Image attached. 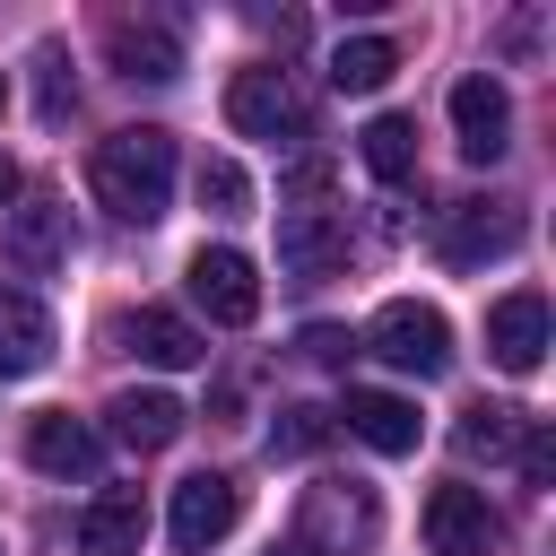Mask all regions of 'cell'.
<instances>
[{"label": "cell", "instance_id": "6da1fadb", "mask_svg": "<svg viewBox=\"0 0 556 556\" xmlns=\"http://www.w3.org/2000/svg\"><path fill=\"white\" fill-rule=\"evenodd\" d=\"M87 191H96V208H113L122 226H156L165 200H174V139L148 130V122L96 139V156H87Z\"/></svg>", "mask_w": 556, "mask_h": 556}, {"label": "cell", "instance_id": "7a4b0ae2", "mask_svg": "<svg viewBox=\"0 0 556 556\" xmlns=\"http://www.w3.org/2000/svg\"><path fill=\"white\" fill-rule=\"evenodd\" d=\"M365 348H374L382 365H400V374H443V365H452V321H443L434 304H417V295H391V304L374 313Z\"/></svg>", "mask_w": 556, "mask_h": 556}, {"label": "cell", "instance_id": "3957f363", "mask_svg": "<svg viewBox=\"0 0 556 556\" xmlns=\"http://www.w3.org/2000/svg\"><path fill=\"white\" fill-rule=\"evenodd\" d=\"M182 278H191V304H200L217 330H243V321L261 313V269H252L235 243H200Z\"/></svg>", "mask_w": 556, "mask_h": 556}, {"label": "cell", "instance_id": "277c9868", "mask_svg": "<svg viewBox=\"0 0 556 556\" xmlns=\"http://www.w3.org/2000/svg\"><path fill=\"white\" fill-rule=\"evenodd\" d=\"M226 122H235L243 139H304V96L287 87V70H235Z\"/></svg>", "mask_w": 556, "mask_h": 556}, {"label": "cell", "instance_id": "5b68a950", "mask_svg": "<svg viewBox=\"0 0 556 556\" xmlns=\"http://www.w3.org/2000/svg\"><path fill=\"white\" fill-rule=\"evenodd\" d=\"M235 513H243V486H235V478H217V469H200V478H182V486H174L165 530H174V547H182V556H208V547L235 530Z\"/></svg>", "mask_w": 556, "mask_h": 556}, {"label": "cell", "instance_id": "8992f818", "mask_svg": "<svg viewBox=\"0 0 556 556\" xmlns=\"http://www.w3.org/2000/svg\"><path fill=\"white\" fill-rule=\"evenodd\" d=\"M426 547L434 556H495L504 547V521L478 486H434L426 495Z\"/></svg>", "mask_w": 556, "mask_h": 556}, {"label": "cell", "instance_id": "52a82bcc", "mask_svg": "<svg viewBox=\"0 0 556 556\" xmlns=\"http://www.w3.org/2000/svg\"><path fill=\"white\" fill-rule=\"evenodd\" d=\"M434 243H443V261H504L513 243H521V208L513 200H452L443 208V226H434Z\"/></svg>", "mask_w": 556, "mask_h": 556}, {"label": "cell", "instance_id": "ba28073f", "mask_svg": "<svg viewBox=\"0 0 556 556\" xmlns=\"http://www.w3.org/2000/svg\"><path fill=\"white\" fill-rule=\"evenodd\" d=\"M486 356L504 374H539L547 365V295L539 287H513L486 304Z\"/></svg>", "mask_w": 556, "mask_h": 556}, {"label": "cell", "instance_id": "9c48e42d", "mask_svg": "<svg viewBox=\"0 0 556 556\" xmlns=\"http://www.w3.org/2000/svg\"><path fill=\"white\" fill-rule=\"evenodd\" d=\"M452 130H460V156H469V165H495V156L513 148V96H504L486 70H469V78L452 87Z\"/></svg>", "mask_w": 556, "mask_h": 556}, {"label": "cell", "instance_id": "30bf717a", "mask_svg": "<svg viewBox=\"0 0 556 556\" xmlns=\"http://www.w3.org/2000/svg\"><path fill=\"white\" fill-rule=\"evenodd\" d=\"M26 460L43 469V478H96L104 469V434L87 426V417H70V408H43L35 426H26Z\"/></svg>", "mask_w": 556, "mask_h": 556}, {"label": "cell", "instance_id": "8fae6325", "mask_svg": "<svg viewBox=\"0 0 556 556\" xmlns=\"http://www.w3.org/2000/svg\"><path fill=\"white\" fill-rule=\"evenodd\" d=\"M374 521H382V513H374V495H365L356 478L304 495V547H313V556H348V547H365Z\"/></svg>", "mask_w": 556, "mask_h": 556}, {"label": "cell", "instance_id": "7c38bea8", "mask_svg": "<svg viewBox=\"0 0 556 556\" xmlns=\"http://www.w3.org/2000/svg\"><path fill=\"white\" fill-rule=\"evenodd\" d=\"M104 52H113V70L139 78V87H165V78L182 70V35L156 26V17H113V26H104Z\"/></svg>", "mask_w": 556, "mask_h": 556}, {"label": "cell", "instance_id": "4fadbf2b", "mask_svg": "<svg viewBox=\"0 0 556 556\" xmlns=\"http://www.w3.org/2000/svg\"><path fill=\"white\" fill-rule=\"evenodd\" d=\"M348 261V226L321 217V208H287L278 217V269L287 278H330Z\"/></svg>", "mask_w": 556, "mask_h": 556}, {"label": "cell", "instance_id": "5bb4252c", "mask_svg": "<svg viewBox=\"0 0 556 556\" xmlns=\"http://www.w3.org/2000/svg\"><path fill=\"white\" fill-rule=\"evenodd\" d=\"M9 261L26 269V278H43V269H61L70 261V208H52V200H26V208H9Z\"/></svg>", "mask_w": 556, "mask_h": 556}, {"label": "cell", "instance_id": "9a60e30c", "mask_svg": "<svg viewBox=\"0 0 556 556\" xmlns=\"http://www.w3.org/2000/svg\"><path fill=\"white\" fill-rule=\"evenodd\" d=\"M104 426H113V443H130V452H165V443L191 426V408H182L174 391H122V400L104 408Z\"/></svg>", "mask_w": 556, "mask_h": 556}, {"label": "cell", "instance_id": "2e32d148", "mask_svg": "<svg viewBox=\"0 0 556 556\" xmlns=\"http://www.w3.org/2000/svg\"><path fill=\"white\" fill-rule=\"evenodd\" d=\"M339 417H348V434H356V443H374V452H391V460H400V452H417V434H426V417H417L400 391H348V408H339Z\"/></svg>", "mask_w": 556, "mask_h": 556}, {"label": "cell", "instance_id": "e0dca14e", "mask_svg": "<svg viewBox=\"0 0 556 556\" xmlns=\"http://www.w3.org/2000/svg\"><path fill=\"white\" fill-rule=\"evenodd\" d=\"M52 356V313L26 287H0V374H35Z\"/></svg>", "mask_w": 556, "mask_h": 556}, {"label": "cell", "instance_id": "ac0fdd59", "mask_svg": "<svg viewBox=\"0 0 556 556\" xmlns=\"http://www.w3.org/2000/svg\"><path fill=\"white\" fill-rule=\"evenodd\" d=\"M148 539V504L139 495H96L78 513V556H139Z\"/></svg>", "mask_w": 556, "mask_h": 556}, {"label": "cell", "instance_id": "d6986e66", "mask_svg": "<svg viewBox=\"0 0 556 556\" xmlns=\"http://www.w3.org/2000/svg\"><path fill=\"white\" fill-rule=\"evenodd\" d=\"M356 156H365L374 182H408V174H417V122H408V113H374V122L356 130Z\"/></svg>", "mask_w": 556, "mask_h": 556}, {"label": "cell", "instance_id": "ffe728a7", "mask_svg": "<svg viewBox=\"0 0 556 556\" xmlns=\"http://www.w3.org/2000/svg\"><path fill=\"white\" fill-rule=\"evenodd\" d=\"M130 348H139L148 365H165V374H182V365H200V356H208V339H200L182 313H165V304H148V313L130 321Z\"/></svg>", "mask_w": 556, "mask_h": 556}, {"label": "cell", "instance_id": "44dd1931", "mask_svg": "<svg viewBox=\"0 0 556 556\" xmlns=\"http://www.w3.org/2000/svg\"><path fill=\"white\" fill-rule=\"evenodd\" d=\"M391 70H400V43H391V35H348V43L330 52V87H339V96H374Z\"/></svg>", "mask_w": 556, "mask_h": 556}, {"label": "cell", "instance_id": "7402d4cb", "mask_svg": "<svg viewBox=\"0 0 556 556\" xmlns=\"http://www.w3.org/2000/svg\"><path fill=\"white\" fill-rule=\"evenodd\" d=\"M330 434H339V417H330V408H313V400H287V408L269 417V460H313Z\"/></svg>", "mask_w": 556, "mask_h": 556}, {"label": "cell", "instance_id": "603a6c76", "mask_svg": "<svg viewBox=\"0 0 556 556\" xmlns=\"http://www.w3.org/2000/svg\"><path fill=\"white\" fill-rule=\"evenodd\" d=\"M521 408H504V400H478L469 417H460V452L469 460H504V452H521Z\"/></svg>", "mask_w": 556, "mask_h": 556}, {"label": "cell", "instance_id": "cb8c5ba5", "mask_svg": "<svg viewBox=\"0 0 556 556\" xmlns=\"http://www.w3.org/2000/svg\"><path fill=\"white\" fill-rule=\"evenodd\" d=\"M200 208H208V217H243V208H252V174H243L235 156H208V165H200Z\"/></svg>", "mask_w": 556, "mask_h": 556}, {"label": "cell", "instance_id": "d4e9b609", "mask_svg": "<svg viewBox=\"0 0 556 556\" xmlns=\"http://www.w3.org/2000/svg\"><path fill=\"white\" fill-rule=\"evenodd\" d=\"M295 348H304V365H348V356H356V339H348L339 321H313Z\"/></svg>", "mask_w": 556, "mask_h": 556}, {"label": "cell", "instance_id": "484cf974", "mask_svg": "<svg viewBox=\"0 0 556 556\" xmlns=\"http://www.w3.org/2000/svg\"><path fill=\"white\" fill-rule=\"evenodd\" d=\"M521 478H530V486L556 478V443H547V426H521Z\"/></svg>", "mask_w": 556, "mask_h": 556}, {"label": "cell", "instance_id": "4316f807", "mask_svg": "<svg viewBox=\"0 0 556 556\" xmlns=\"http://www.w3.org/2000/svg\"><path fill=\"white\" fill-rule=\"evenodd\" d=\"M321 191H330V165H321V156H304V165L287 174V200H321Z\"/></svg>", "mask_w": 556, "mask_h": 556}, {"label": "cell", "instance_id": "83f0119b", "mask_svg": "<svg viewBox=\"0 0 556 556\" xmlns=\"http://www.w3.org/2000/svg\"><path fill=\"white\" fill-rule=\"evenodd\" d=\"M35 70H43V122H61V113H70V96H61V52H43Z\"/></svg>", "mask_w": 556, "mask_h": 556}, {"label": "cell", "instance_id": "f1b7e54d", "mask_svg": "<svg viewBox=\"0 0 556 556\" xmlns=\"http://www.w3.org/2000/svg\"><path fill=\"white\" fill-rule=\"evenodd\" d=\"M0 200H17V165L9 156H0Z\"/></svg>", "mask_w": 556, "mask_h": 556}, {"label": "cell", "instance_id": "f546056e", "mask_svg": "<svg viewBox=\"0 0 556 556\" xmlns=\"http://www.w3.org/2000/svg\"><path fill=\"white\" fill-rule=\"evenodd\" d=\"M0 96H9V87H0Z\"/></svg>", "mask_w": 556, "mask_h": 556}]
</instances>
